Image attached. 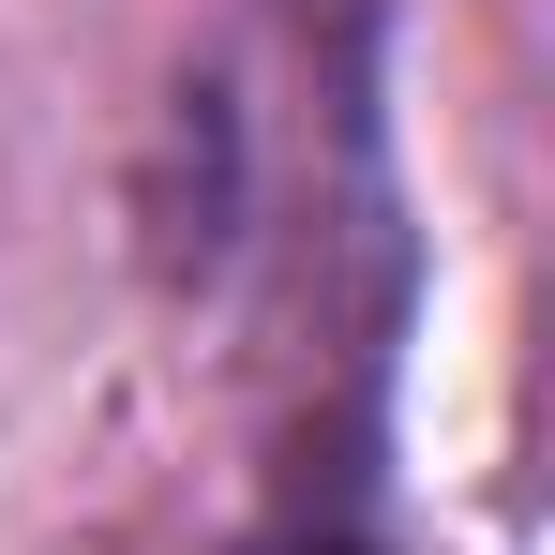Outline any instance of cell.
Here are the masks:
<instances>
[{
  "instance_id": "1",
  "label": "cell",
  "mask_w": 555,
  "mask_h": 555,
  "mask_svg": "<svg viewBox=\"0 0 555 555\" xmlns=\"http://www.w3.org/2000/svg\"><path fill=\"white\" fill-rule=\"evenodd\" d=\"M285 555H361V541H285Z\"/></svg>"
}]
</instances>
